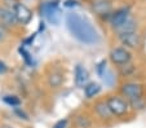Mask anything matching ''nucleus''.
<instances>
[{
  "label": "nucleus",
  "mask_w": 146,
  "mask_h": 128,
  "mask_svg": "<svg viewBox=\"0 0 146 128\" xmlns=\"http://www.w3.org/2000/svg\"><path fill=\"white\" fill-rule=\"evenodd\" d=\"M69 32L78 42L87 45H94L100 43V35L94 26L79 13H69L65 18Z\"/></svg>",
  "instance_id": "f257e3e1"
},
{
  "label": "nucleus",
  "mask_w": 146,
  "mask_h": 128,
  "mask_svg": "<svg viewBox=\"0 0 146 128\" xmlns=\"http://www.w3.org/2000/svg\"><path fill=\"white\" fill-rule=\"evenodd\" d=\"M119 95L129 102L135 111H142L146 109V84L137 80H127L120 84Z\"/></svg>",
  "instance_id": "f03ea898"
},
{
  "label": "nucleus",
  "mask_w": 146,
  "mask_h": 128,
  "mask_svg": "<svg viewBox=\"0 0 146 128\" xmlns=\"http://www.w3.org/2000/svg\"><path fill=\"white\" fill-rule=\"evenodd\" d=\"M105 100H106V103H108L109 109H110V111L113 113L114 118H118V119L125 118L129 115L131 110H132L129 102L121 95H115V93H113V95L106 96Z\"/></svg>",
  "instance_id": "7ed1b4c3"
},
{
  "label": "nucleus",
  "mask_w": 146,
  "mask_h": 128,
  "mask_svg": "<svg viewBox=\"0 0 146 128\" xmlns=\"http://www.w3.org/2000/svg\"><path fill=\"white\" fill-rule=\"evenodd\" d=\"M109 58H110V62L114 65L115 67H123L125 65L131 64L133 60V54L128 48L125 47H114L113 49L109 53Z\"/></svg>",
  "instance_id": "20e7f679"
},
{
  "label": "nucleus",
  "mask_w": 146,
  "mask_h": 128,
  "mask_svg": "<svg viewBox=\"0 0 146 128\" xmlns=\"http://www.w3.org/2000/svg\"><path fill=\"white\" fill-rule=\"evenodd\" d=\"M40 13L52 25H58L61 22V12L60 7H58V0L44 1L40 5Z\"/></svg>",
  "instance_id": "39448f33"
},
{
  "label": "nucleus",
  "mask_w": 146,
  "mask_h": 128,
  "mask_svg": "<svg viewBox=\"0 0 146 128\" xmlns=\"http://www.w3.org/2000/svg\"><path fill=\"white\" fill-rule=\"evenodd\" d=\"M12 11H13L14 16H16V20L19 25H29L33 20V11L26 5L23 1H18L17 0L16 3L12 7Z\"/></svg>",
  "instance_id": "423d86ee"
},
{
  "label": "nucleus",
  "mask_w": 146,
  "mask_h": 128,
  "mask_svg": "<svg viewBox=\"0 0 146 128\" xmlns=\"http://www.w3.org/2000/svg\"><path fill=\"white\" fill-rule=\"evenodd\" d=\"M119 43H120L123 47L128 48L129 50H136L140 49L142 47V38L141 35L135 31V32H127V34H120V35H116Z\"/></svg>",
  "instance_id": "0eeeda50"
},
{
  "label": "nucleus",
  "mask_w": 146,
  "mask_h": 128,
  "mask_svg": "<svg viewBox=\"0 0 146 128\" xmlns=\"http://www.w3.org/2000/svg\"><path fill=\"white\" fill-rule=\"evenodd\" d=\"M129 17H131V7H128V5L120 7V8L115 9V11L110 14V17H109V22H110L111 27L116 29L120 25H123Z\"/></svg>",
  "instance_id": "6e6552de"
},
{
  "label": "nucleus",
  "mask_w": 146,
  "mask_h": 128,
  "mask_svg": "<svg viewBox=\"0 0 146 128\" xmlns=\"http://www.w3.org/2000/svg\"><path fill=\"white\" fill-rule=\"evenodd\" d=\"M92 107H93V114L97 117V119L102 120V122H105V123L111 122L114 119V115L110 111V109H109L105 98L104 100H97Z\"/></svg>",
  "instance_id": "1a4fd4ad"
},
{
  "label": "nucleus",
  "mask_w": 146,
  "mask_h": 128,
  "mask_svg": "<svg viewBox=\"0 0 146 128\" xmlns=\"http://www.w3.org/2000/svg\"><path fill=\"white\" fill-rule=\"evenodd\" d=\"M65 83V72L58 67L50 69L49 72L47 74V84L49 88L57 89L60 87H62V84Z\"/></svg>",
  "instance_id": "9d476101"
},
{
  "label": "nucleus",
  "mask_w": 146,
  "mask_h": 128,
  "mask_svg": "<svg viewBox=\"0 0 146 128\" xmlns=\"http://www.w3.org/2000/svg\"><path fill=\"white\" fill-rule=\"evenodd\" d=\"M0 23L3 26H5L7 29L16 27V26L18 25L12 8H9V7H7V5L0 7Z\"/></svg>",
  "instance_id": "9b49d317"
},
{
  "label": "nucleus",
  "mask_w": 146,
  "mask_h": 128,
  "mask_svg": "<svg viewBox=\"0 0 146 128\" xmlns=\"http://www.w3.org/2000/svg\"><path fill=\"white\" fill-rule=\"evenodd\" d=\"M93 12L98 17H104V18H109L110 14L113 13L111 11V1L110 0H94L93 1Z\"/></svg>",
  "instance_id": "f8f14e48"
},
{
  "label": "nucleus",
  "mask_w": 146,
  "mask_h": 128,
  "mask_svg": "<svg viewBox=\"0 0 146 128\" xmlns=\"http://www.w3.org/2000/svg\"><path fill=\"white\" fill-rule=\"evenodd\" d=\"M89 72L86 67L83 65L78 64L75 66V70H74V82L76 84V87H84L89 83Z\"/></svg>",
  "instance_id": "ddd939ff"
},
{
  "label": "nucleus",
  "mask_w": 146,
  "mask_h": 128,
  "mask_svg": "<svg viewBox=\"0 0 146 128\" xmlns=\"http://www.w3.org/2000/svg\"><path fill=\"white\" fill-rule=\"evenodd\" d=\"M74 128H93V119L86 113H79L74 118Z\"/></svg>",
  "instance_id": "4468645a"
},
{
  "label": "nucleus",
  "mask_w": 146,
  "mask_h": 128,
  "mask_svg": "<svg viewBox=\"0 0 146 128\" xmlns=\"http://www.w3.org/2000/svg\"><path fill=\"white\" fill-rule=\"evenodd\" d=\"M137 21L135 20V18H132V17H129L125 22L123 23V25H120L119 27L114 29V32L116 34V35H120V34H127V32H135V31H137Z\"/></svg>",
  "instance_id": "2eb2a0df"
},
{
  "label": "nucleus",
  "mask_w": 146,
  "mask_h": 128,
  "mask_svg": "<svg viewBox=\"0 0 146 128\" xmlns=\"http://www.w3.org/2000/svg\"><path fill=\"white\" fill-rule=\"evenodd\" d=\"M83 91H84V97L91 100V98H94L101 92V86H100L98 83H96V82H89V83L83 88Z\"/></svg>",
  "instance_id": "dca6fc26"
},
{
  "label": "nucleus",
  "mask_w": 146,
  "mask_h": 128,
  "mask_svg": "<svg viewBox=\"0 0 146 128\" xmlns=\"http://www.w3.org/2000/svg\"><path fill=\"white\" fill-rule=\"evenodd\" d=\"M118 71H119V75L123 76V78H133L136 75V72H137V66L131 62V64L125 65L123 67H119Z\"/></svg>",
  "instance_id": "f3484780"
},
{
  "label": "nucleus",
  "mask_w": 146,
  "mask_h": 128,
  "mask_svg": "<svg viewBox=\"0 0 146 128\" xmlns=\"http://www.w3.org/2000/svg\"><path fill=\"white\" fill-rule=\"evenodd\" d=\"M3 101L7 103V105L12 106V107H19L21 105V98L18 96H14V95H7L3 97Z\"/></svg>",
  "instance_id": "a211bd4d"
},
{
  "label": "nucleus",
  "mask_w": 146,
  "mask_h": 128,
  "mask_svg": "<svg viewBox=\"0 0 146 128\" xmlns=\"http://www.w3.org/2000/svg\"><path fill=\"white\" fill-rule=\"evenodd\" d=\"M102 80H104V83H105L106 86L111 87L114 83H115V75H114V72L108 69L106 72L104 74V76H102Z\"/></svg>",
  "instance_id": "6ab92c4d"
},
{
  "label": "nucleus",
  "mask_w": 146,
  "mask_h": 128,
  "mask_svg": "<svg viewBox=\"0 0 146 128\" xmlns=\"http://www.w3.org/2000/svg\"><path fill=\"white\" fill-rule=\"evenodd\" d=\"M19 53L22 54V57H23V60H25V62L27 65H31V64H34V60H33V56H31L30 53L27 52V50L25 49L23 47H21L19 48Z\"/></svg>",
  "instance_id": "aec40b11"
},
{
  "label": "nucleus",
  "mask_w": 146,
  "mask_h": 128,
  "mask_svg": "<svg viewBox=\"0 0 146 128\" xmlns=\"http://www.w3.org/2000/svg\"><path fill=\"white\" fill-rule=\"evenodd\" d=\"M96 70H97V74H98V76H104V74L106 72V70H108V66H106V61L105 60H102V61H100L98 64H97V67H96Z\"/></svg>",
  "instance_id": "412c9836"
},
{
  "label": "nucleus",
  "mask_w": 146,
  "mask_h": 128,
  "mask_svg": "<svg viewBox=\"0 0 146 128\" xmlns=\"http://www.w3.org/2000/svg\"><path fill=\"white\" fill-rule=\"evenodd\" d=\"M8 35H9L8 29H7L5 26H3L1 23H0V43L5 42L7 38H8Z\"/></svg>",
  "instance_id": "4be33fe9"
},
{
  "label": "nucleus",
  "mask_w": 146,
  "mask_h": 128,
  "mask_svg": "<svg viewBox=\"0 0 146 128\" xmlns=\"http://www.w3.org/2000/svg\"><path fill=\"white\" fill-rule=\"evenodd\" d=\"M67 124H69V119H67V118H64V119L57 120L52 128H67Z\"/></svg>",
  "instance_id": "5701e85b"
},
{
  "label": "nucleus",
  "mask_w": 146,
  "mask_h": 128,
  "mask_svg": "<svg viewBox=\"0 0 146 128\" xmlns=\"http://www.w3.org/2000/svg\"><path fill=\"white\" fill-rule=\"evenodd\" d=\"M14 111H16V114L18 115V117L21 118V119L29 120V117H27V114H26V113L23 111V110H22V109H21V107H16V110H14Z\"/></svg>",
  "instance_id": "b1692460"
},
{
  "label": "nucleus",
  "mask_w": 146,
  "mask_h": 128,
  "mask_svg": "<svg viewBox=\"0 0 146 128\" xmlns=\"http://www.w3.org/2000/svg\"><path fill=\"white\" fill-rule=\"evenodd\" d=\"M7 72H8V66H7L5 62H3L0 60V75H4Z\"/></svg>",
  "instance_id": "393cba45"
},
{
  "label": "nucleus",
  "mask_w": 146,
  "mask_h": 128,
  "mask_svg": "<svg viewBox=\"0 0 146 128\" xmlns=\"http://www.w3.org/2000/svg\"><path fill=\"white\" fill-rule=\"evenodd\" d=\"M65 5L66 7H75L76 5V1H75V0H66V1H65Z\"/></svg>",
  "instance_id": "a878e982"
},
{
  "label": "nucleus",
  "mask_w": 146,
  "mask_h": 128,
  "mask_svg": "<svg viewBox=\"0 0 146 128\" xmlns=\"http://www.w3.org/2000/svg\"><path fill=\"white\" fill-rule=\"evenodd\" d=\"M0 128H14L13 125H11V124H1L0 125Z\"/></svg>",
  "instance_id": "bb28decb"
}]
</instances>
